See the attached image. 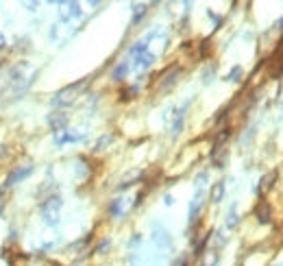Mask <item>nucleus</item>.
I'll return each mask as SVG.
<instances>
[{
    "label": "nucleus",
    "instance_id": "1",
    "mask_svg": "<svg viewBox=\"0 0 283 266\" xmlns=\"http://www.w3.org/2000/svg\"><path fill=\"white\" fill-rule=\"evenodd\" d=\"M35 77H37V68H33L28 61H20L9 72V87L16 94H22L24 90H28V85L35 81Z\"/></svg>",
    "mask_w": 283,
    "mask_h": 266
},
{
    "label": "nucleus",
    "instance_id": "2",
    "mask_svg": "<svg viewBox=\"0 0 283 266\" xmlns=\"http://www.w3.org/2000/svg\"><path fill=\"white\" fill-rule=\"evenodd\" d=\"M61 208H63V201L59 194H50L48 198H44L39 205L42 223L46 227H57L61 223Z\"/></svg>",
    "mask_w": 283,
    "mask_h": 266
},
{
    "label": "nucleus",
    "instance_id": "3",
    "mask_svg": "<svg viewBox=\"0 0 283 266\" xmlns=\"http://www.w3.org/2000/svg\"><path fill=\"white\" fill-rule=\"evenodd\" d=\"M85 85H87V81H78V83L65 85L63 90H59L53 96V101H50V103H53V107H70V105H74L76 98L83 94Z\"/></svg>",
    "mask_w": 283,
    "mask_h": 266
},
{
    "label": "nucleus",
    "instance_id": "4",
    "mask_svg": "<svg viewBox=\"0 0 283 266\" xmlns=\"http://www.w3.org/2000/svg\"><path fill=\"white\" fill-rule=\"evenodd\" d=\"M87 138V129H61L53 133V142L55 146H65V144H78Z\"/></svg>",
    "mask_w": 283,
    "mask_h": 266
},
{
    "label": "nucleus",
    "instance_id": "5",
    "mask_svg": "<svg viewBox=\"0 0 283 266\" xmlns=\"http://www.w3.org/2000/svg\"><path fill=\"white\" fill-rule=\"evenodd\" d=\"M33 173H35V166H33V164H22V166H16L9 175H7V179H5V188H13L16 183L28 179V177H31Z\"/></svg>",
    "mask_w": 283,
    "mask_h": 266
},
{
    "label": "nucleus",
    "instance_id": "6",
    "mask_svg": "<svg viewBox=\"0 0 283 266\" xmlns=\"http://www.w3.org/2000/svg\"><path fill=\"white\" fill-rule=\"evenodd\" d=\"M74 33H76V26L68 24V22H57V24H53V28H50V40L55 44H65Z\"/></svg>",
    "mask_w": 283,
    "mask_h": 266
},
{
    "label": "nucleus",
    "instance_id": "7",
    "mask_svg": "<svg viewBox=\"0 0 283 266\" xmlns=\"http://www.w3.org/2000/svg\"><path fill=\"white\" fill-rule=\"evenodd\" d=\"M83 16V9L78 3H61L59 5V20L61 22H68V24H72L74 20H78Z\"/></svg>",
    "mask_w": 283,
    "mask_h": 266
},
{
    "label": "nucleus",
    "instance_id": "8",
    "mask_svg": "<svg viewBox=\"0 0 283 266\" xmlns=\"http://www.w3.org/2000/svg\"><path fill=\"white\" fill-rule=\"evenodd\" d=\"M150 240H152V245H155L159 251H172V238H170V234H168V229H164V227H155L152 229V236H150Z\"/></svg>",
    "mask_w": 283,
    "mask_h": 266
},
{
    "label": "nucleus",
    "instance_id": "9",
    "mask_svg": "<svg viewBox=\"0 0 283 266\" xmlns=\"http://www.w3.org/2000/svg\"><path fill=\"white\" fill-rule=\"evenodd\" d=\"M203 203H205V190H194V196L190 201V210H187V216H190V223L194 225L198 220V214L203 210Z\"/></svg>",
    "mask_w": 283,
    "mask_h": 266
},
{
    "label": "nucleus",
    "instance_id": "10",
    "mask_svg": "<svg viewBox=\"0 0 283 266\" xmlns=\"http://www.w3.org/2000/svg\"><path fill=\"white\" fill-rule=\"evenodd\" d=\"M129 208H131V198L118 196V198H113L111 201V205H109V216L111 218H122L129 212Z\"/></svg>",
    "mask_w": 283,
    "mask_h": 266
},
{
    "label": "nucleus",
    "instance_id": "11",
    "mask_svg": "<svg viewBox=\"0 0 283 266\" xmlns=\"http://www.w3.org/2000/svg\"><path fill=\"white\" fill-rule=\"evenodd\" d=\"M68 114L65 112H55V114H50L48 116V124H50V129L55 131H61V129H68Z\"/></svg>",
    "mask_w": 283,
    "mask_h": 266
},
{
    "label": "nucleus",
    "instance_id": "12",
    "mask_svg": "<svg viewBox=\"0 0 283 266\" xmlns=\"http://www.w3.org/2000/svg\"><path fill=\"white\" fill-rule=\"evenodd\" d=\"M255 216H257V220L261 225H268V223H270V216H272V214H270V205H268L266 201H259L255 205Z\"/></svg>",
    "mask_w": 283,
    "mask_h": 266
},
{
    "label": "nucleus",
    "instance_id": "13",
    "mask_svg": "<svg viewBox=\"0 0 283 266\" xmlns=\"http://www.w3.org/2000/svg\"><path fill=\"white\" fill-rule=\"evenodd\" d=\"M224 194H227V183L224 181H216L212 186V192H209V198H212V203H222Z\"/></svg>",
    "mask_w": 283,
    "mask_h": 266
},
{
    "label": "nucleus",
    "instance_id": "14",
    "mask_svg": "<svg viewBox=\"0 0 283 266\" xmlns=\"http://www.w3.org/2000/svg\"><path fill=\"white\" fill-rule=\"evenodd\" d=\"M218 262H220L218 249H207L205 253L200 255V266H218Z\"/></svg>",
    "mask_w": 283,
    "mask_h": 266
},
{
    "label": "nucleus",
    "instance_id": "15",
    "mask_svg": "<svg viewBox=\"0 0 283 266\" xmlns=\"http://www.w3.org/2000/svg\"><path fill=\"white\" fill-rule=\"evenodd\" d=\"M179 75H181V70L179 68H172V72H168V75L164 77V81H161V85H159V92H168L170 87L177 83V79H179Z\"/></svg>",
    "mask_w": 283,
    "mask_h": 266
},
{
    "label": "nucleus",
    "instance_id": "16",
    "mask_svg": "<svg viewBox=\"0 0 283 266\" xmlns=\"http://www.w3.org/2000/svg\"><path fill=\"white\" fill-rule=\"evenodd\" d=\"M129 72H131V63H129V61H120V63L113 68L111 79H113V81H125Z\"/></svg>",
    "mask_w": 283,
    "mask_h": 266
},
{
    "label": "nucleus",
    "instance_id": "17",
    "mask_svg": "<svg viewBox=\"0 0 283 266\" xmlns=\"http://www.w3.org/2000/svg\"><path fill=\"white\" fill-rule=\"evenodd\" d=\"M239 223V216H237V208L235 205H231L229 212H227V218H224V227L227 229H235Z\"/></svg>",
    "mask_w": 283,
    "mask_h": 266
},
{
    "label": "nucleus",
    "instance_id": "18",
    "mask_svg": "<svg viewBox=\"0 0 283 266\" xmlns=\"http://www.w3.org/2000/svg\"><path fill=\"white\" fill-rule=\"evenodd\" d=\"M111 142H113V136H111V133H107V136H103V138H98V140H96V144H94V149H92V151H94V153H100V151H105Z\"/></svg>",
    "mask_w": 283,
    "mask_h": 266
},
{
    "label": "nucleus",
    "instance_id": "19",
    "mask_svg": "<svg viewBox=\"0 0 283 266\" xmlns=\"http://www.w3.org/2000/svg\"><path fill=\"white\" fill-rule=\"evenodd\" d=\"M148 13V5H133V24H140V20Z\"/></svg>",
    "mask_w": 283,
    "mask_h": 266
},
{
    "label": "nucleus",
    "instance_id": "20",
    "mask_svg": "<svg viewBox=\"0 0 283 266\" xmlns=\"http://www.w3.org/2000/svg\"><path fill=\"white\" fill-rule=\"evenodd\" d=\"M242 75H244V70L239 68V65H233V68H231V72L227 75V81H231V83H237V81L242 79Z\"/></svg>",
    "mask_w": 283,
    "mask_h": 266
},
{
    "label": "nucleus",
    "instance_id": "21",
    "mask_svg": "<svg viewBox=\"0 0 283 266\" xmlns=\"http://www.w3.org/2000/svg\"><path fill=\"white\" fill-rule=\"evenodd\" d=\"M229 136H231V133H229V129H222L220 133H218V138L214 140V151H218V149H220V144H224V142H227V140H229Z\"/></svg>",
    "mask_w": 283,
    "mask_h": 266
},
{
    "label": "nucleus",
    "instance_id": "22",
    "mask_svg": "<svg viewBox=\"0 0 283 266\" xmlns=\"http://www.w3.org/2000/svg\"><path fill=\"white\" fill-rule=\"evenodd\" d=\"M214 72H216L214 65H212V68H207V72H203V83H212V81H214V79H212Z\"/></svg>",
    "mask_w": 283,
    "mask_h": 266
},
{
    "label": "nucleus",
    "instance_id": "23",
    "mask_svg": "<svg viewBox=\"0 0 283 266\" xmlns=\"http://www.w3.org/2000/svg\"><path fill=\"white\" fill-rule=\"evenodd\" d=\"M109 247H111V240H109V238H105V240H103V242H100V245H98L96 253H105V251H107Z\"/></svg>",
    "mask_w": 283,
    "mask_h": 266
},
{
    "label": "nucleus",
    "instance_id": "24",
    "mask_svg": "<svg viewBox=\"0 0 283 266\" xmlns=\"http://www.w3.org/2000/svg\"><path fill=\"white\" fill-rule=\"evenodd\" d=\"M164 203L170 208V205H174V196H172V194H166V196H164Z\"/></svg>",
    "mask_w": 283,
    "mask_h": 266
},
{
    "label": "nucleus",
    "instance_id": "25",
    "mask_svg": "<svg viewBox=\"0 0 283 266\" xmlns=\"http://www.w3.org/2000/svg\"><path fill=\"white\" fill-rule=\"evenodd\" d=\"M5 44H7V40H5V35L0 33V48H5Z\"/></svg>",
    "mask_w": 283,
    "mask_h": 266
},
{
    "label": "nucleus",
    "instance_id": "26",
    "mask_svg": "<svg viewBox=\"0 0 283 266\" xmlns=\"http://www.w3.org/2000/svg\"><path fill=\"white\" fill-rule=\"evenodd\" d=\"M0 205H3V190H0Z\"/></svg>",
    "mask_w": 283,
    "mask_h": 266
}]
</instances>
